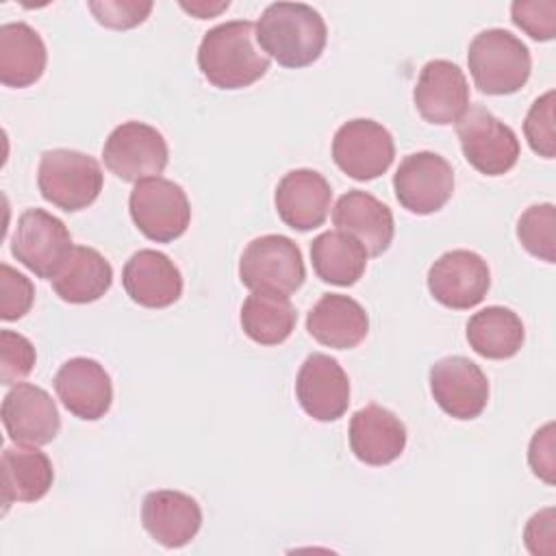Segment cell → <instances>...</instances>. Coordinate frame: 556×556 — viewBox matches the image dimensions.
Listing matches in <instances>:
<instances>
[{
    "instance_id": "6da1fadb",
    "label": "cell",
    "mask_w": 556,
    "mask_h": 556,
    "mask_svg": "<svg viewBox=\"0 0 556 556\" xmlns=\"http://www.w3.org/2000/svg\"><path fill=\"white\" fill-rule=\"evenodd\" d=\"M271 59L256 41V24L232 20L208 28L198 48V67L217 89H243L261 80Z\"/></svg>"
},
{
    "instance_id": "7a4b0ae2",
    "label": "cell",
    "mask_w": 556,
    "mask_h": 556,
    "mask_svg": "<svg viewBox=\"0 0 556 556\" xmlns=\"http://www.w3.org/2000/svg\"><path fill=\"white\" fill-rule=\"evenodd\" d=\"M261 50L282 67H306L315 63L328 41L321 13L304 2H274L256 22Z\"/></svg>"
},
{
    "instance_id": "3957f363",
    "label": "cell",
    "mask_w": 556,
    "mask_h": 556,
    "mask_svg": "<svg viewBox=\"0 0 556 556\" xmlns=\"http://www.w3.org/2000/svg\"><path fill=\"white\" fill-rule=\"evenodd\" d=\"M467 65L473 85L486 96L519 91L532 72L528 46L504 28L480 30L467 50Z\"/></svg>"
},
{
    "instance_id": "277c9868",
    "label": "cell",
    "mask_w": 556,
    "mask_h": 556,
    "mask_svg": "<svg viewBox=\"0 0 556 556\" xmlns=\"http://www.w3.org/2000/svg\"><path fill=\"white\" fill-rule=\"evenodd\" d=\"M104 185L100 163L78 150L54 148L46 150L37 167V187L52 206L76 213L91 206Z\"/></svg>"
},
{
    "instance_id": "5b68a950",
    "label": "cell",
    "mask_w": 556,
    "mask_h": 556,
    "mask_svg": "<svg viewBox=\"0 0 556 556\" xmlns=\"http://www.w3.org/2000/svg\"><path fill=\"white\" fill-rule=\"evenodd\" d=\"M306 278L302 250L285 235H263L252 239L239 258V280L250 291L278 295L295 293Z\"/></svg>"
},
{
    "instance_id": "8992f818",
    "label": "cell",
    "mask_w": 556,
    "mask_h": 556,
    "mask_svg": "<svg viewBox=\"0 0 556 556\" xmlns=\"http://www.w3.org/2000/svg\"><path fill=\"white\" fill-rule=\"evenodd\" d=\"M128 211L139 232L156 243L182 237L191 224V204L185 189L163 176L135 182Z\"/></svg>"
},
{
    "instance_id": "52a82bcc",
    "label": "cell",
    "mask_w": 556,
    "mask_h": 556,
    "mask_svg": "<svg viewBox=\"0 0 556 556\" xmlns=\"http://www.w3.org/2000/svg\"><path fill=\"white\" fill-rule=\"evenodd\" d=\"M456 135L465 161L484 176H502L519 161L515 130L484 106H469L456 122Z\"/></svg>"
},
{
    "instance_id": "ba28073f",
    "label": "cell",
    "mask_w": 556,
    "mask_h": 556,
    "mask_svg": "<svg viewBox=\"0 0 556 556\" xmlns=\"http://www.w3.org/2000/svg\"><path fill=\"white\" fill-rule=\"evenodd\" d=\"M102 161L119 180L139 182L163 174L169 148L154 126L130 119L111 130L102 146Z\"/></svg>"
},
{
    "instance_id": "9c48e42d",
    "label": "cell",
    "mask_w": 556,
    "mask_h": 556,
    "mask_svg": "<svg viewBox=\"0 0 556 556\" xmlns=\"http://www.w3.org/2000/svg\"><path fill=\"white\" fill-rule=\"evenodd\" d=\"M74 248L67 226L43 208H28L17 217L11 254L35 276L52 280Z\"/></svg>"
},
{
    "instance_id": "30bf717a",
    "label": "cell",
    "mask_w": 556,
    "mask_h": 556,
    "mask_svg": "<svg viewBox=\"0 0 556 556\" xmlns=\"http://www.w3.org/2000/svg\"><path fill=\"white\" fill-rule=\"evenodd\" d=\"M393 191L406 211L415 215L437 213L454 193V169L437 152H413L400 161L393 174Z\"/></svg>"
},
{
    "instance_id": "8fae6325",
    "label": "cell",
    "mask_w": 556,
    "mask_h": 556,
    "mask_svg": "<svg viewBox=\"0 0 556 556\" xmlns=\"http://www.w3.org/2000/svg\"><path fill=\"white\" fill-rule=\"evenodd\" d=\"M395 156L391 132L365 117L341 124L332 137V161L354 180H374L382 176Z\"/></svg>"
},
{
    "instance_id": "7c38bea8",
    "label": "cell",
    "mask_w": 556,
    "mask_h": 556,
    "mask_svg": "<svg viewBox=\"0 0 556 556\" xmlns=\"http://www.w3.org/2000/svg\"><path fill=\"white\" fill-rule=\"evenodd\" d=\"M491 287L486 261L471 250H450L428 269L430 295L454 311L478 306Z\"/></svg>"
},
{
    "instance_id": "4fadbf2b",
    "label": "cell",
    "mask_w": 556,
    "mask_h": 556,
    "mask_svg": "<svg viewBox=\"0 0 556 556\" xmlns=\"http://www.w3.org/2000/svg\"><path fill=\"white\" fill-rule=\"evenodd\" d=\"M439 408L454 419H476L489 402V380L480 365L465 356L439 358L428 374Z\"/></svg>"
},
{
    "instance_id": "5bb4252c",
    "label": "cell",
    "mask_w": 556,
    "mask_h": 556,
    "mask_svg": "<svg viewBox=\"0 0 556 556\" xmlns=\"http://www.w3.org/2000/svg\"><path fill=\"white\" fill-rule=\"evenodd\" d=\"M295 397L308 417L337 421L350 406V378L337 358L313 352L300 365Z\"/></svg>"
},
{
    "instance_id": "9a60e30c",
    "label": "cell",
    "mask_w": 556,
    "mask_h": 556,
    "mask_svg": "<svg viewBox=\"0 0 556 556\" xmlns=\"http://www.w3.org/2000/svg\"><path fill=\"white\" fill-rule=\"evenodd\" d=\"M2 424L17 445L52 443L61 430V415L50 393L30 382H17L2 400Z\"/></svg>"
},
{
    "instance_id": "2e32d148",
    "label": "cell",
    "mask_w": 556,
    "mask_h": 556,
    "mask_svg": "<svg viewBox=\"0 0 556 556\" xmlns=\"http://www.w3.org/2000/svg\"><path fill=\"white\" fill-rule=\"evenodd\" d=\"M413 102L426 122L456 124L469 109V85L463 70L447 59L428 61L413 89Z\"/></svg>"
},
{
    "instance_id": "e0dca14e",
    "label": "cell",
    "mask_w": 556,
    "mask_h": 556,
    "mask_svg": "<svg viewBox=\"0 0 556 556\" xmlns=\"http://www.w3.org/2000/svg\"><path fill=\"white\" fill-rule=\"evenodd\" d=\"M52 382L61 404L78 419L98 421L113 404L111 376L93 358L76 356L65 361Z\"/></svg>"
},
{
    "instance_id": "ac0fdd59",
    "label": "cell",
    "mask_w": 556,
    "mask_h": 556,
    "mask_svg": "<svg viewBox=\"0 0 556 556\" xmlns=\"http://www.w3.org/2000/svg\"><path fill=\"white\" fill-rule=\"evenodd\" d=\"M141 523L156 543L178 549L191 543L200 532L202 508L195 497L182 491L156 489L143 497Z\"/></svg>"
},
{
    "instance_id": "d6986e66",
    "label": "cell",
    "mask_w": 556,
    "mask_h": 556,
    "mask_svg": "<svg viewBox=\"0 0 556 556\" xmlns=\"http://www.w3.org/2000/svg\"><path fill=\"white\" fill-rule=\"evenodd\" d=\"M330 182L315 169H291L276 185L278 217L293 230L306 232L321 226L330 213Z\"/></svg>"
},
{
    "instance_id": "ffe728a7",
    "label": "cell",
    "mask_w": 556,
    "mask_h": 556,
    "mask_svg": "<svg viewBox=\"0 0 556 556\" xmlns=\"http://www.w3.org/2000/svg\"><path fill=\"white\" fill-rule=\"evenodd\" d=\"M122 285L126 295L146 308H167L182 295V274L176 263L150 248L135 252L126 261Z\"/></svg>"
},
{
    "instance_id": "44dd1931",
    "label": "cell",
    "mask_w": 556,
    "mask_h": 556,
    "mask_svg": "<svg viewBox=\"0 0 556 556\" xmlns=\"http://www.w3.org/2000/svg\"><path fill=\"white\" fill-rule=\"evenodd\" d=\"M350 450L371 467H382L397 460L406 447V426L384 406L367 404L350 419Z\"/></svg>"
},
{
    "instance_id": "7402d4cb",
    "label": "cell",
    "mask_w": 556,
    "mask_h": 556,
    "mask_svg": "<svg viewBox=\"0 0 556 556\" xmlns=\"http://www.w3.org/2000/svg\"><path fill=\"white\" fill-rule=\"evenodd\" d=\"M332 224L337 230L354 237L369 256L384 254L395 235L391 208L376 195L361 189H352L337 200L332 208Z\"/></svg>"
},
{
    "instance_id": "603a6c76",
    "label": "cell",
    "mask_w": 556,
    "mask_h": 556,
    "mask_svg": "<svg viewBox=\"0 0 556 556\" xmlns=\"http://www.w3.org/2000/svg\"><path fill=\"white\" fill-rule=\"evenodd\" d=\"M306 330L326 348L352 350L367 337L369 317L354 298L343 293H326L308 311Z\"/></svg>"
},
{
    "instance_id": "cb8c5ba5",
    "label": "cell",
    "mask_w": 556,
    "mask_h": 556,
    "mask_svg": "<svg viewBox=\"0 0 556 556\" xmlns=\"http://www.w3.org/2000/svg\"><path fill=\"white\" fill-rule=\"evenodd\" d=\"M48 63L41 35L26 22H9L0 26V83L4 87L24 89L35 85Z\"/></svg>"
},
{
    "instance_id": "d4e9b609",
    "label": "cell",
    "mask_w": 556,
    "mask_h": 556,
    "mask_svg": "<svg viewBox=\"0 0 556 556\" xmlns=\"http://www.w3.org/2000/svg\"><path fill=\"white\" fill-rule=\"evenodd\" d=\"M0 476L2 504L7 513V508L15 502L41 500L54 482V467L48 454H43L35 445L4 447L0 458Z\"/></svg>"
},
{
    "instance_id": "484cf974",
    "label": "cell",
    "mask_w": 556,
    "mask_h": 556,
    "mask_svg": "<svg viewBox=\"0 0 556 556\" xmlns=\"http://www.w3.org/2000/svg\"><path fill=\"white\" fill-rule=\"evenodd\" d=\"M50 282L63 302L89 304L111 289L113 267L98 250L74 245Z\"/></svg>"
},
{
    "instance_id": "4316f807",
    "label": "cell",
    "mask_w": 556,
    "mask_h": 556,
    "mask_svg": "<svg viewBox=\"0 0 556 556\" xmlns=\"http://www.w3.org/2000/svg\"><path fill=\"white\" fill-rule=\"evenodd\" d=\"M523 339L526 328L521 317L506 306H486L467 321V343L482 358H513L521 350Z\"/></svg>"
},
{
    "instance_id": "83f0119b",
    "label": "cell",
    "mask_w": 556,
    "mask_h": 556,
    "mask_svg": "<svg viewBox=\"0 0 556 556\" xmlns=\"http://www.w3.org/2000/svg\"><path fill=\"white\" fill-rule=\"evenodd\" d=\"M367 256V250L341 230H326L311 241L313 269L328 285H356L365 274Z\"/></svg>"
},
{
    "instance_id": "f1b7e54d",
    "label": "cell",
    "mask_w": 556,
    "mask_h": 556,
    "mask_svg": "<svg viewBox=\"0 0 556 556\" xmlns=\"http://www.w3.org/2000/svg\"><path fill=\"white\" fill-rule=\"evenodd\" d=\"M241 328L258 345H280L295 330L298 313L287 295L252 291L241 304Z\"/></svg>"
},
{
    "instance_id": "f546056e",
    "label": "cell",
    "mask_w": 556,
    "mask_h": 556,
    "mask_svg": "<svg viewBox=\"0 0 556 556\" xmlns=\"http://www.w3.org/2000/svg\"><path fill=\"white\" fill-rule=\"evenodd\" d=\"M517 239L532 256L556 261V206L552 202L528 206L517 219Z\"/></svg>"
},
{
    "instance_id": "4dcf8cb0",
    "label": "cell",
    "mask_w": 556,
    "mask_h": 556,
    "mask_svg": "<svg viewBox=\"0 0 556 556\" xmlns=\"http://www.w3.org/2000/svg\"><path fill=\"white\" fill-rule=\"evenodd\" d=\"M554 89L539 96L523 119V135L534 154L554 159L556 154V130H554Z\"/></svg>"
},
{
    "instance_id": "1f68e13d",
    "label": "cell",
    "mask_w": 556,
    "mask_h": 556,
    "mask_svg": "<svg viewBox=\"0 0 556 556\" xmlns=\"http://www.w3.org/2000/svg\"><path fill=\"white\" fill-rule=\"evenodd\" d=\"M35 345L15 330H0V382L4 387L22 382L35 367Z\"/></svg>"
},
{
    "instance_id": "d6a6232c",
    "label": "cell",
    "mask_w": 556,
    "mask_h": 556,
    "mask_svg": "<svg viewBox=\"0 0 556 556\" xmlns=\"http://www.w3.org/2000/svg\"><path fill=\"white\" fill-rule=\"evenodd\" d=\"M510 20L534 41H552L556 35V2L517 0L510 4Z\"/></svg>"
},
{
    "instance_id": "836d02e7",
    "label": "cell",
    "mask_w": 556,
    "mask_h": 556,
    "mask_svg": "<svg viewBox=\"0 0 556 556\" xmlns=\"http://www.w3.org/2000/svg\"><path fill=\"white\" fill-rule=\"evenodd\" d=\"M35 302V287L30 278L13 269L11 265H0V317L4 321L22 319Z\"/></svg>"
},
{
    "instance_id": "e575fe53",
    "label": "cell",
    "mask_w": 556,
    "mask_h": 556,
    "mask_svg": "<svg viewBox=\"0 0 556 556\" xmlns=\"http://www.w3.org/2000/svg\"><path fill=\"white\" fill-rule=\"evenodd\" d=\"M98 24L115 30H126L143 24L152 11L150 0H100L87 4Z\"/></svg>"
},
{
    "instance_id": "d590c367",
    "label": "cell",
    "mask_w": 556,
    "mask_h": 556,
    "mask_svg": "<svg viewBox=\"0 0 556 556\" xmlns=\"http://www.w3.org/2000/svg\"><path fill=\"white\" fill-rule=\"evenodd\" d=\"M556 445H554V424H545L539 428L528 447V463L536 478L545 484H554L556 480Z\"/></svg>"
},
{
    "instance_id": "8d00e7d4",
    "label": "cell",
    "mask_w": 556,
    "mask_h": 556,
    "mask_svg": "<svg viewBox=\"0 0 556 556\" xmlns=\"http://www.w3.org/2000/svg\"><path fill=\"white\" fill-rule=\"evenodd\" d=\"M523 541L530 554L534 556H554L556 554V513L554 508H543L534 513L523 530Z\"/></svg>"
},
{
    "instance_id": "74e56055",
    "label": "cell",
    "mask_w": 556,
    "mask_h": 556,
    "mask_svg": "<svg viewBox=\"0 0 556 556\" xmlns=\"http://www.w3.org/2000/svg\"><path fill=\"white\" fill-rule=\"evenodd\" d=\"M180 7L187 13L195 15L198 20H206V17H213V15L222 13V11H226L230 7V2L228 0L226 2H204V0H198V2H180Z\"/></svg>"
}]
</instances>
